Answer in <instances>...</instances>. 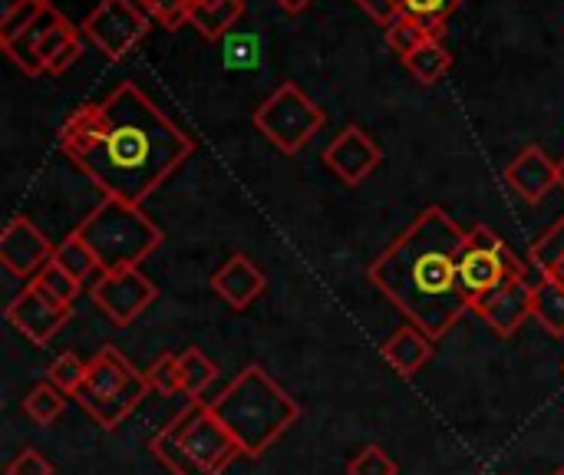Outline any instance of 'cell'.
Returning a JSON list of instances; mask_svg holds the SVG:
<instances>
[{"label": "cell", "instance_id": "obj_3", "mask_svg": "<svg viewBox=\"0 0 564 475\" xmlns=\"http://www.w3.org/2000/svg\"><path fill=\"white\" fill-rule=\"evenodd\" d=\"M208 407L248 460L264 456L301 420L297 400L258 364L245 367Z\"/></svg>", "mask_w": 564, "mask_h": 475}, {"label": "cell", "instance_id": "obj_41", "mask_svg": "<svg viewBox=\"0 0 564 475\" xmlns=\"http://www.w3.org/2000/svg\"><path fill=\"white\" fill-rule=\"evenodd\" d=\"M552 475H564V466H562V469H555V473H552Z\"/></svg>", "mask_w": 564, "mask_h": 475}, {"label": "cell", "instance_id": "obj_5", "mask_svg": "<svg viewBox=\"0 0 564 475\" xmlns=\"http://www.w3.org/2000/svg\"><path fill=\"white\" fill-rule=\"evenodd\" d=\"M76 235L93 248L102 271L139 268L165 241L162 228L142 212V205H132L122 198H102L79 222Z\"/></svg>", "mask_w": 564, "mask_h": 475}, {"label": "cell", "instance_id": "obj_10", "mask_svg": "<svg viewBox=\"0 0 564 475\" xmlns=\"http://www.w3.org/2000/svg\"><path fill=\"white\" fill-rule=\"evenodd\" d=\"M89 298L106 314L109 324L129 327L135 317H142V311L155 304L159 288L139 268H122V271H102L93 281Z\"/></svg>", "mask_w": 564, "mask_h": 475}, {"label": "cell", "instance_id": "obj_29", "mask_svg": "<svg viewBox=\"0 0 564 475\" xmlns=\"http://www.w3.org/2000/svg\"><path fill=\"white\" fill-rule=\"evenodd\" d=\"M529 261H532V268L535 271H542V278L564 261V218H558L532 248H529Z\"/></svg>", "mask_w": 564, "mask_h": 475}, {"label": "cell", "instance_id": "obj_12", "mask_svg": "<svg viewBox=\"0 0 564 475\" xmlns=\"http://www.w3.org/2000/svg\"><path fill=\"white\" fill-rule=\"evenodd\" d=\"M53 245L50 238L26 218V215H13L0 235V265L13 274V278H36L40 268L53 258Z\"/></svg>", "mask_w": 564, "mask_h": 475}, {"label": "cell", "instance_id": "obj_34", "mask_svg": "<svg viewBox=\"0 0 564 475\" xmlns=\"http://www.w3.org/2000/svg\"><path fill=\"white\" fill-rule=\"evenodd\" d=\"M7 475H56L53 469V463L40 453V450H23V453H17L13 460H10V466H7Z\"/></svg>", "mask_w": 564, "mask_h": 475}, {"label": "cell", "instance_id": "obj_17", "mask_svg": "<svg viewBox=\"0 0 564 475\" xmlns=\"http://www.w3.org/2000/svg\"><path fill=\"white\" fill-rule=\"evenodd\" d=\"M433 350H436V341L426 337L420 327L406 324L400 327L387 344H383V360L390 364V370L403 380L416 377L430 360H433Z\"/></svg>", "mask_w": 564, "mask_h": 475}, {"label": "cell", "instance_id": "obj_20", "mask_svg": "<svg viewBox=\"0 0 564 475\" xmlns=\"http://www.w3.org/2000/svg\"><path fill=\"white\" fill-rule=\"evenodd\" d=\"M245 13V0H218V3H195L188 13V23L205 40H221Z\"/></svg>", "mask_w": 564, "mask_h": 475}, {"label": "cell", "instance_id": "obj_11", "mask_svg": "<svg viewBox=\"0 0 564 475\" xmlns=\"http://www.w3.org/2000/svg\"><path fill=\"white\" fill-rule=\"evenodd\" d=\"M7 321L33 344V347H46L69 321V307H59L53 298H46L33 281L10 301L7 307Z\"/></svg>", "mask_w": 564, "mask_h": 475}, {"label": "cell", "instance_id": "obj_9", "mask_svg": "<svg viewBox=\"0 0 564 475\" xmlns=\"http://www.w3.org/2000/svg\"><path fill=\"white\" fill-rule=\"evenodd\" d=\"M149 13L139 0H99L83 20V33L106 53V60H122L149 33Z\"/></svg>", "mask_w": 564, "mask_h": 475}, {"label": "cell", "instance_id": "obj_14", "mask_svg": "<svg viewBox=\"0 0 564 475\" xmlns=\"http://www.w3.org/2000/svg\"><path fill=\"white\" fill-rule=\"evenodd\" d=\"M532 294H535V284L525 278H512L506 284H499L496 291H489L486 298H479L473 304V311L502 337H516L519 327L532 317Z\"/></svg>", "mask_w": 564, "mask_h": 475}, {"label": "cell", "instance_id": "obj_37", "mask_svg": "<svg viewBox=\"0 0 564 475\" xmlns=\"http://www.w3.org/2000/svg\"><path fill=\"white\" fill-rule=\"evenodd\" d=\"M278 3H281V7H284L288 13H301V10H304V7H307L311 0H278Z\"/></svg>", "mask_w": 564, "mask_h": 475}, {"label": "cell", "instance_id": "obj_6", "mask_svg": "<svg viewBox=\"0 0 564 475\" xmlns=\"http://www.w3.org/2000/svg\"><path fill=\"white\" fill-rule=\"evenodd\" d=\"M149 393L145 374H139L116 347H102L86 364V380L76 390V403L99 430L112 433L139 410Z\"/></svg>", "mask_w": 564, "mask_h": 475}, {"label": "cell", "instance_id": "obj_21", "mask_svg": "<svg viewBox=\"0 0 564 475\" xmlns=\"http://www.w3.org/2000/svg\"><path fill=\"white\" fill-rule=\"evenodd\" d=\"M215 377H218L215 360H208L198 347H185L178 354V387L192 403H198L205 397V390L215 384Z\"/></svg>", "mask_w": 564, "mask_h": 475}, {"label": "cell", "instance_id": "obj_22", "mask_svg": "<svg viewBox=\"0 0 564 475\" xmlns=\"http://www.w3.org/2000/svg\"><path fill=\"white\" fill-rule=\"evenodd\" d=\"M532 317L555 337H564V284L542 278L532 294Z\"/></svg>", "mask_w": 564, "mask_h": 475}, {"label": "cell", "instance_id": "obj_35", "mask_svg": "<svg viewBox=\"0 0 564 475\" xmlns=\"http://www.w3.org/2000/svg\"><path fill=\"white\" fill-rule=\"evenodd\" d=\"M380 26H387L397 13H400V0H357Z\"/></svg>", "mask_w": 564, "mask_h": 475}, {"label": "cell", "instance_id": "obj_23", "mask_svg": "<svg viewBox=\"0 0 564 475\" xmlns=\"http://www.w3.org/2000/svg\"><path fill=\"white\" fill-rule=\"evenodd\" d=\"M53 261H56L63 271H69L79 284H86L96 271H102L99 261H96V255H93V248H89L76 231H69V235L56 245Z\"/></svg>", "mask_w": 564, "mask_h": 475}, {"label": "cell", "instance_id": "obj_40", "mask_svg": "<svg viewBox=\"0 0 564 475\" xmlns=\"http://www.w3.org/2000/svg\"><path fill=\"white\" fill-rule=\"evenodd\" d=\"M195 3H218V0H195Z\"/></svg>", "mask_w": 564, "mask_h": 475}, {"label": "cell", "instance_id": "obj_16", "mask_svg": "<svg viewBox=\"0 0 564 475\" xmlns=\"http://www.w3.org/2000/svg\"><path fill=\"white\" fill-rule=\"evenodd\" d=\"M212 291L235 311L251 307L264 291H268V278L264 271L248 258V255H231L215 274H212Z\"/></svg>", "mask_w": 564, "mask_h": 475}, {"label": "cell", "instance_id": "obj_26", "mask_svg": "<svg viewBox=\"0 0 564 475\" xmlns=\"http://www.w3.org/2000/svg\"><path fill=\"white\" fill-rule=\"evenodd\" d=\"M33 284L46 294V298H53L59 307H73V301L79 298V281L69 274V271H63L53 258L40 268V274L33 278Z\"/></svg>", "mask_w": 564, "mask_h": 475}, {"label": "cell", "instance_id": "obj_27", "mask_svg": "<svg viewBox=\"0 0 564 475\" xmlns=\"http://www.w3.org/2000/svg\"><path fill=\"white\" fill-rule=\"evenodd\" d=\"M387 43H390V50L393 53H400V60L406 56V53H413L420 43H426V40H433L430 33H426V26L416 20V17H410V13H397L387 26Z\"/></svg>", "mask_w": 564, "mask_h": 475}, {"label": "cell", "instance_id": "obj_33", "mask_svg": "<svg viewBox=\"0 0 564 475\" xmlns=\"http://www.w3.org/2000/svg\"><path fill=\"white\" fill-rule=\"evenodd\" d=\"M46 7H50L46 0H30V3H23L10 20H3V23H0V43H10L13 36H20V33H23V30L40 17Z\"/></svg>", "mask_w": 564, "mask_h": 475}, {"label": "cell", "instance_id": "obj_24", "mask_svg": "<svg viewBox=\"0 0 564 475\" xmlns=\"http://www.w3.org/2000/svg\"><path fill=\"white\" fill-rule=\"evenodd\" d=\"M63 410H66V393L56 390L50 380L36 384V387L23 397V413H26V420L36 423V427H53V423L63 417Z\"/></svg>", "mask_w": 564, "mask_h": 475}, {"label": "cell", "instance_id": "obj_15", "mask_svg": "<svg viewBox=\"0 0 564 475\" xmlns=\"http://www.w3.org/2000/svg\"><path fill=\"white\" fill-rule=\"evenodd\" d=\"M506 185L529 205H539L558 185V162H552L542 145H529L509 162Z\"/></svg>", "mask_w": 564, "mask_h": 475}, {"label": "cell", "instance_id": "obj_2", "mask_svg": "<svg viewBox=\"0 0 564 475\" xmlns=\"http://www.w3.org/2000/svg\"><path fill=\"white\" fill-rule=\"evenodd\" d=\"M466 231L446 208L426 205L367 268L370 284L426 337L443 341L473 307L459 284Z\"/></svg>", "mask_w": 564, "mask_h": 475}, {"label": "cell", "instance_id": "obj_4", "mask_svg": "<svg viewBox=\"0 0 564 475\" xmlns=\"http://www.w3.org/2000/svg\"><path fill=\"white\" fill-rule=\"evenodd\" d=\"M149 453L172 475H225L238 456H245L235 436L202 400L172 417V423L149 440Z\"/></svg>", "mask_w": 564, "mask_h": 475}, {"label": "cell", "instance_id": "obj_31", "mask_svg": "<svg viewBox=\"0 0 564 475\" xmlns=\"http://www.w3.org/2000/svg\"><path fill=\"white\" fill-rule=\"evenodd\" d=\"M347 475H400V466L387 456L383 446L370 443L347 463Z\"/></svg>", "mask_w": 564, "mask_h": 475}, {"label": "cell", "instance_id": "obj_19", "mask_svg": "<svg viewBox=\"0 0 564 475\" xmlns=\"http://www.w3.org/2000/svg\"><path fill=\"white\" fill-rule=\"evenodd\" d=\"M403 66L410 69V76L423 86L440 83L449 69H453V53L443 46V40H426L420 43L413 53L403 56Z\"/></svg>", "mask_w": 564, "mask_h": 475}, {"label": "cell", "instance_id": "obj_25", "mask_svg": "<svg viewBox=\"0 0 564 475\" xmlns=\"http://www.w3.org/2000/svg\"><path fill=\"white\" fill-rule=\"evenodd\" d=\"M459 7H463V0H400V10L410 13V17H416V20L426 26V33H430L433 40L443 36L446 20H449Z\"/></svg>", "mask_w": 564, "mask_h": 475}, {"label": "cell", "instance_id": "obj_32", "mask_svg": "<svg viewBox=\"0 0 564 475\" xmlns=\"http://www.w3.org/2000/svg\"><path fill=\"white\" fill-rule=\"evenodd\" d=\"M139 7H142L152 20H159L162 26L175 30V26L188 23V13H192L195 0H139Z\"/></svg>", "mask_w": 564, "mask_h": 475}, {"label": "cell", "instance_id": "obj_1", "mask_svg": "<svg viewBox=\"0 0 564 475\" xmlns=\"http://www.w3.org/2000/svg\"><path fill=\"white\" fill-rule=\"evenodd\" d=\"M56 145L106 198L132 205H142L195 152L192 136L135 83H119L106 99L76 106Z\"/></svg>", "mask_w": 564, "mask_h": 475}, {"label": "cell", "instance_id": "obj_7", "mask_svg": "<svg viewBox=\"0 0 564 475\" xmlns=\"http://www.w3.org/2000/svg\"><path fill=\"white\" fill-rule=\"evenodd\" d=\"M254 129L278 145L281 152L294 155L301 152L327 122L324 109L297 86V83H281L251 116Z\"/></svg>", "mask_w": 564, "mask_h": 475}, {"label": "cell", "instance_id": "obj_30", "mask_svg": "<svg viewBox=\"0 0 564 475\" xmlns=\"http://www.w3.org/2000/svg\"><path fill=\"white\" fill-rule=\"evenodd\" d=\"M142 374H145V384H149L152 393H159V397H178L182 393V387H178V354H159L149 364V370H142Z\"/></svg>", "mask_w": 564, "mask_h": 475}, {"label": "cell", "instance_id": "obj_38", "mask_svg": "<svg viewBox=\"0 0 564 475\" xmlns=\"http://www.w3.org/2000/svg\"><path fill=\"white\" fill-rule=\"evenodd\" d=\"M545 278H552V281H558V284H564V261H558V265H555V268H552V271H549Z\"/></svg>", "mask_w": 564, "mask_h": 475}, {"label": "cell", "instance_id": "obj_39", "mask_svg": "<svg viewBox=\"0 0 564 475\" xmlns=\"http://www.w3.org/2000/svg\"><path fill=\"white\" fill-rule=\"evenodd\" d=\"M558 185H562V188H564V159H562V162H558Z\"/></svg>", "mask_w": 564, "mask_h": 475}, {"label": "cell", "instance_id": "obj_13", "mask_svg": "<svg viewBox=\"0 0 564 475\" xmlns=\"http://www.w3.org/2000/svg\"><path fill=\"white\" fill-rule=\"evenodd\" d=\"M383 152L380 145L370 139V132H364L357 122L344 126V132L324 149V162L327 169L344 182V185H360L364 179H370L380 165Z\"/></svg>", "mask_w": 564, "mask_h": 475}, {"label": "cell", "instance_id": "obj_28", "mask_svg": "<svg viewBox=\"0 0 564 475\" xmlns=\"http://www.w3.org/2000/svg\"><path fill=\"white\" fill-rule=\"evenodd\" d=\"M86 364H89V360H79L73 350H63V354L50 364L46 380H50L56 390H63L66 397H76V390H79L83 380H86Z\"/></svg>", "mask_w": 564, "mask_h": 475}, {"label": "cell", "instance_id": "obj_8", "mask_svg": "<svg viewBox=\"0 0 564 475\" xmlns=\"http://www.w3.org/2000/svg\"><path fill=\"white\" fill-rule=\"evenodd\" d=\"M525 274L529 271L519 261V255L489 225H476L466 231V245L459 258V284H463L469 307L489 291H496L499 284L512 278H525Z\"/></svg>", "mask_w": 564, "mask_h": 475}, {"label": "cell", "instance_id": "obj_36", "mask_svg": "<svg viewBox=\"0 0 564 475\" xmlns=\"http://www.w3.org/2000/svg\"><path fill=\"white\" fill-rule=\"evenodd\" d=\"M23 3H30V0H0V23H3V20H10Z\"/></svg>", "mask_w": 564, "mask_h": 475}, {"label": "cell", "instance_id": "obj_18", "mask_svg": "<svg viewBox=\"0 0 564 475\" xmlns=\"http://www.w3.org/2000/svg\"><path fill=\"white\" fill-rule=\"evenodd\" d=\"M66 17L59 13V10H53V7H46L20 36H13L10 43H0L3 46V53L26 73V76H40V73H46L43 69V60H40V43H43V36L56 26V23H63Z\"/></svg>", "mask_w": 564, "mask_h": 475}]
</instances>
